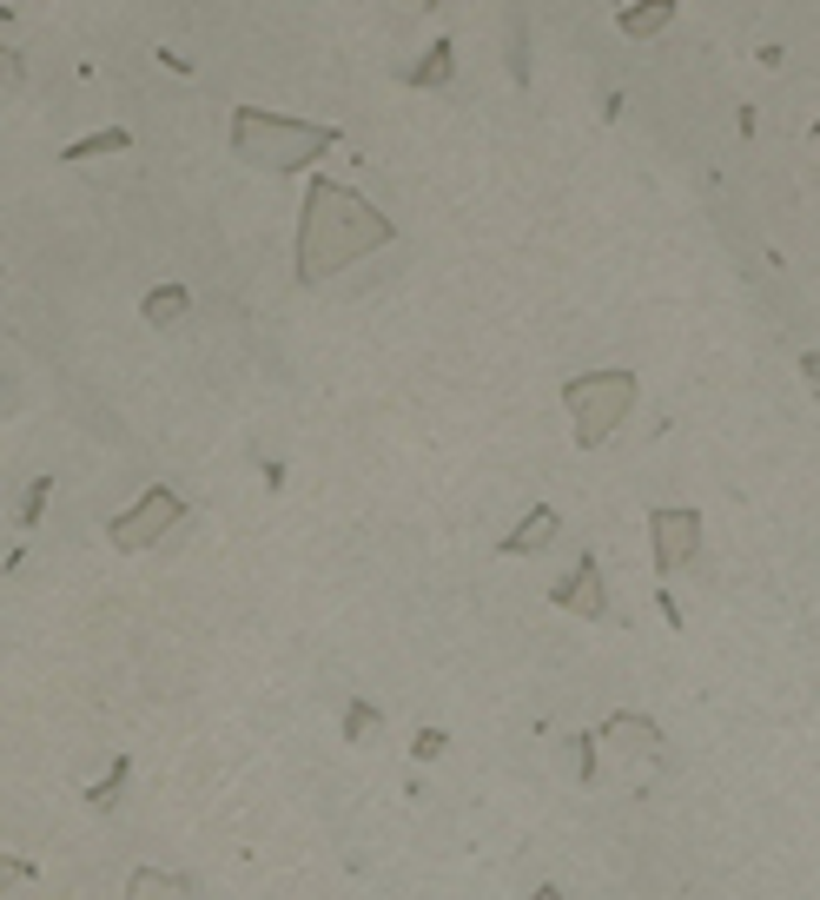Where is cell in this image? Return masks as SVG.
<instances>
[{"mask_svg": "<svg viewBox=\"0 0 820 900\" xmlns=\"http://www.w3.org/2000/svg\"><path fill=\"white\" fill-rule=\"evenodd\" d=\"M556 529H562V523H556V510H536V516H529V523H523L516 536H503V550H510V557H529V550H549V544H556Z\"/></svg>", "mask_w": 820, "mask_h": 900, "instance_id": "obj_8", "label": "cell"}, {"mask_svg": "<svg viewBox=\"0 0 820 900\" xmlns=\"http://www.w3.org/2000/svg\"><path fill=\"white\" fill-rule=\"evenodd\" d=\"M126 900H185V887H179V880H166L159 867H133Z\"/></svg>", "mask_w": 820, "mask_h": 900, "instance_id": "obj_9", "label": "cell"}, {"mask_svg": "<svg viewBox=\"0 0 820 900\" xmlns=\"http://www.w3.org/2000/svg\"><path fill=\"white\" fill-rule=\"evenodd\" d=\"M656 27H669V8H662V0H656V8L623 14V34H656Z\"/></svg>", "mask_w": 820, "mask_h": 900, "instance_id": "obj_11", "label": "cell"}, {"mask_svg": "<svg viewBox=\"0 0 820 900\" xmlns=\"http://www.w3.org/2000/svg\"><path fill=\"white\" fill-rule=\"evenodd\" d=\"M556 603L576 610V616H602V577H595V557H582V570L556 590Z\"/></svg>", "mask_w": 820, "mask_h": 900, "instance_id": "obj_7", "label": "cell"}, {"mask_svg": "<svg viewBox=\"0 0 820 900\" xmlns=\"http://www.w3.org/2000/svg\"><path fill=\"white\" fill-rule=\"evenodd\" d=\"M437 755H444V736H437V729H424V736H418V762H437Z\"/></svg>", "mask_w": 820, "mask_h": 900, "instance_id": "obj_15", "label": "cell"}, {"mask_svg": "<svg viewBox=\"0 0 820 900\" xmlns=\"http://www.w3.org/2000/svg\"><path fill=\"white\" fill-rule=\"evenodd\" d=\"M390 246V219L377 206H364L351 186H338V179H318L311 200H305V232H298V272L305 278H324L364 252Z\"/></svg>", "mask_w": 820, "mask_h": 900, "instance_id": "obj_1", "label": "cell"}, {"mask_svg": "<svg viewBox=\"0 0 820 900\" xmlns=\"http://www.w3.org/2000/svg\"><path fill=\"white\" fill-rule=\"evenodd\" d=\"M437 73H451V47H431V67H424L418 80H437Z\"/></svg>", "mask_w": 820, "mask_h": 900, "instance_id": "obj_16", "label": "cell"}, {"mask_svg": "<svg viewBox=\"0 0 820 900\" xmlns=\"http://www.w3.org/2000/svg\"><path fill=\"white\" fill-rule=\"evenodd\" d=\"M562 398H569L576 437H582V444H602L615 424L629 418V405H636V378H629V372H595V378H576Z\"/></svg>", "mask_w": 820, "mask_h": 900, "instance_id": "obj_3", "label": "cell"}, {"mask_svg": "<svg viewBox=\"0 0 820 900\" xmlns=\"http://www.w3.org/2000/svg\"><path fill=\"white\" fill-rule=\"evenodd\" d=\"M371 729H377V715H371L364 702H351V708H344V736H351V742H364Z\"/></svg>", "mask_w": 820, "mask_h": 900, "instance_id": "obj_12", "label": "cell"}, {"mask_svg": "<svg viewBox=\"0 0 820 900\" xmlns=\"http://www.w3.org/2000/svg\"><path fill=\"white\" fill-rule=\"evenodd\" d=\"M338 133L311 126V119H278V113H239L232 119V146L252 166H311Z\"/></svg>", "mask_w": 820, "mask_h": 900, "instance_id": "obj_2", "label": "cell"}, {"mask_svg": "<svg viewBox=\"0 0 820 900\" xmlns=\"http://www.w3.org/2000/svg\"><path fill=\"white\" fill-rule=\"evenodd\" d=\"M87 152H126V133H93V139L73 146V159H87Z\"/></svg>", "mask_w": 820, "mask_h": 900, "instance_id": "obj_13", "label": "cell"}, {"mask_svg": "<svg viewBox=\"0 0 820 900\" xmlns=\"http://www.w3.org/2000/svg\"><path fill=\"white\" fill-rule=\"evenodd\" d=\"M119 788H126V762H119V768H113V775H106L87 801H93V808H113V801H119Z\"/></svg>", "mask_w": 820, "mask_h": 900, "instance_id": "obj_14", "label": "cell"}, {"mask_svg": "<svg viewBox=\"0 0 820 900\" xmlns=\"http://www.w3.org/2000/svg\"><path fill=\"white\" fill-rule=\"evenodd\" d=\"M602 749H623V755H656L662 749V729L649 715H608L602 722Z\"/></svg>", "mask_w": 820, "mask_h": 900, "instance_id": "obj_6", "label": "cell"}, {"mask_svg": "<svg viewBox=\"0 0 820 900\" xmlns=\"http://www.w3.org/2000/svg\"><path fill=\"white\" fill-rule=\"evenodd\" d=\"M185 305H192V298H185L179 285H166V292L146 298V318H152V324H172V318H185Z\"/></svg>", "mask_w": 820, "mask_h": 900, "instance_id": "obj_10", "label": "cell"}, {"mask_svg": "<svg viewBox=\"0 0 820 900\" xmlns=\"http://www.w3.org/2000/svg\"><path fill=\"white\" fill-rule=\"evenodd\" d=\"M649 536H656V570H682L702 544V516L695 510H656Z\"/></svg>", "mask_w": 820, "mask_h": 900, "instance_id": "obj_5", "label": "cell"}, {"mask_svg": "<svg viewBox=\"0 0 820 900\" xmlns=\"http://www.w3.org/2000/svg\"><path fill=\"white\" fill-rule=\"evenodd\" d=\"M179 516H185V503H179L166 483H152L126 516H113V544H119V550H146V544H159V536H166Z\"/></svg>", "mask_w": 820, "mask_h": 900, "instance_id": "obj_4", "label": "cell"}]
</instances>
